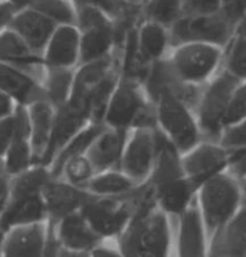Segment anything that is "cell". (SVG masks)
Segmentation results:
<instances>
[{"mask_svg": "<svg viewBox=\"0 0 246 257\" xmlns=\"http://www.w3.org/2000/svg\"><path fill=\"white\" fill-rule=\"evenodd\" d=\"M103 124L115 130L155 128V107L147 96L142 83L137 79L119 76L103 117Z\"/></svg>", "mask_w": 246, "mask_h": 257, "instance_id": "obj_4", "label": "cell"}, {"mask_svg": "<svg viewBox=\"0 0 246 257\" xmlns=\"http://www.w3.org/2000/svg\"><path fill=\"white\" fill-rule=\"evenodd\" d=\"M89 123L91 121L87 113L73 108L69 103L54 109L51 139H49L47 151H46L41 166L48 168L58 153L64 148V146Z\"/></svg>", "mask_w": 246, "mask_h": 257, "instance_id": "obj_16", "label": "cell"}, {"mask_svg": "<svg viewBox=\"0 0 246 257\" xmlns=\"http://www.w3.org/2000/svg\"><path fill=\"white\" fill-rule=\"evenodd\" d=\"M220 11V0H183L181 16H208Z\"/></svg>", "mask_w": 246, "mask_h": 257, "instance_id": "obj_37", "label": "cell"}, {"mask_svg": "<svg viewBox=\"0 0 246 257\" xmlns=\"http://www.w3.org/2000/svg\"><path fill=\"white\" fill-rule=\"evenodd\" d=\"M79 65L97 62L121 50L114 22L102 28L79 32Z\"/></svg>", "mask_w": 246, "mask_h": 257, "instance_id": "obj_23", "label": "cell"}, {"mask_svg": "<svg viewBox=\"0 0 246 257\" xmlns=\"http://www.w3.org/2000/svg\"><path fill=\"white\" fill-rule=\"evenodd\" d=\"M208 257H246V206L209 240Z\"/></svg>", "mask_w": 246, "mask_h": 257, "instance_id": "obj_21", "label": "cell"}, {"mask_svg": "<svg viewBox=\"0 0 246 257\" xmlns=\"http://www.w3.org/2000/svg\"><path fill=\"white\" fill-rule=\"evenodd\" d=\"M0 90L8 94L17 105L30 106L46 100L39 81L16 67L0 62Z\"/></svg>", "mask_w": 246, "mask_h": 257, "instance_id": "obj_22", "label": "cell"}, {"mask_svg": "<svg viewBox=\"0 0 246 257\" xmlns=\"http://www.w3.org/2000/svg\"><path fill=\"white\" fill-rule=\"evenodd\" d=\"M0 257H2V253H0Z\"/></svg>", "mask_w": 246, "mask_h": 257, "instance_id": "obj_53", "label": "cell"}, {"mask_svg": "<svg viewBox=\"0 0 246 257\" xmlns=\"http://www.w3.org/2000/svg\"><path fill=\"white\" fill-rule=\"evenodd\" d=\"M17 11L5 0H0V34L10 27V23Z\"/></svg>", "mask_w": 246, "mask_h": 257, "instance_id": "obj_42", "label": "cell"}, {"mask_svg": "<svg viewBox=\"0 0 246 257\" xmlns=\"http://www.w3.org/2000/svg\"><path fill=\"white\" fill-rule=\"evenodd\" d=\"M15 134L14 118L9 117L0 120V158L3 159L4 154L8 151Z\"/></svg>", "mask_w": 246, "mask_h": 257, "instance_id": "obj_39", "label": "cell"}, {"mask_svg": "<svg viewBox=\"0 0 246 257\" xmlns=\"http://www.w3.org/2000/svg\"><path fill=\"white\" fill-rule=\"evenodd\" d=\"M76 69L46 67L41 79L45 99L54 109L69 103Z\"/></svg>", "mask_w": 246, "mask_h": 257, "instance_id": "obj_27", "label": "cell"}, {"mask_svg": "<svg viewBox=\"0 0 246 257\" xmlns=\"http://www.w3.org/2000/svg\"><path fill=\"white\" fill-rule=\"evenodd\" d=\"M5 2L9 3L17 12H20L32 8L34 0H5Z\"/></svg>", "mask_w": 246, "mask_h": 257, "instance_id": "obj_45", "label": "cell"}, {"mask_svg": "<svg viewBox=\"0 0 246 257\" xmlns=\"http://www.w3.org/2000/svg\"><path fill=\"white\" fill-rule=\"evenodd\" d=\"M3 209H4V206H2V204H0V218H2V213H3Z\"/></svg>", "mask_w": 246, "mask_h": 257, "instance_id": "obj_52", "label": "cell"}, {"mask_svg": "<svg viewBox=\"0 0 246 257\" xmlns=\"http://www.w3.org/2000/svg\"><path fill=\"white\" fill-rule=\"evenodd\" d=\"M75 5V4H73ZM76 28L79 32L110 26L113 21L104 12L88 5H75Z\"/></svg>", "mask_w": 246, "mask_h": 257, "instance_id": "obj_34", "label": "cell"}, {"mask_svg": "<svg viewBox=\"0 0 246 257\" xmlns=\"http://www.w3.org/2000/svg\"><path fill=\"white\" fill-rule=\"evenodd\" d=\"M95 170L90 161L85 155L82 157H77L75 159H71L64 165L63 170L59 178L65 180L66 183L71 184L76 188L87 189V185L89 184L93 177L95 176Z\"/></svg>", "mask_w": 246, "mask_h": 257, "instance_id": "obj_32", "label": "cell"}, {"mask_svg": "<svg viewBox=\"0 0 246 257\" xmlns=\"http://www.w3.org/2000/svg\"><path fill=\"white\" fill-rule=\"evenodd\" d=\"M222 67L240 81L246 79V17L236 26L224 48Z\"/></svg>", "mask_w": 246, "mask_h": 257, "instance_id": "obj_29", "label": "cell"}, {"mask_svg": "<svg viewBox=\"0 0 246 257\" xmlns=\"http://www.w3.org/2000/svg\"><path fill=\"white\" fill-rule=\"evenodd\" d=\"M10 192V177L4 173H0V204L5 207Z\"/></svg>", "mask_w": 246, "mask_h": 257, "instance_id": "obj_44", "label": "cell"}, {"mask_svg": "<svg viewBox=\"0 0 246 257\" xmlns=\"http://www.w3.org/2000/svg\"><path fill=\"white\" fill-rule=\"evenodd\" d=\"M156 128L140 127L129 133L119 170L138 185L148 182L158 154Z\"/></svg>", "mask_w": 246, "mask_h": 257, "instance_id": "obj_10", "label": "cell"}, {"mask_svg": "<svg viewBox=\"0 0 246 257\" xmlns=\"http://www.w3.org/2000/svg\"><path fill=\"white\" fill-rule=\"evenodd\" d=\"M42 196L48 222L54 225L73 213L81 212L90 194L84 189L69 184L61 178H51L42 191Z\"/></svg>", "mask_w": 246, "mask_h": 257, "instance_id": "obj_14", "label": "cell"}, {"mask_svg": "<svg viewBox=\"0 0 246 257\" xmlns=\"http://www.w3.org/2000/svg\"><path fill=\"white\" fill-rule=\"evenodd\" d=\"M196 201L210 240L234 218L242 206L239 179L229 171H224L199 186Z\"/></svg>", "mask_w": 246, "mask_h": 257, "instance_id": "obj_3", "label": "cell"}, {"mask_svg": "<svg viewBox=\"0 0 246 257\" xmlns=\"http://www.w3.org/2000/svg\"><path fill=\"white\" fill-rule=\"evenodd\" d=\"M140 185L120 197H97L90 195L81 214L101 239L116 240L134 218Z\"/></svg>", "mask_w": 246, "mask_h": 257, "instance_id": "obj_6", "label": "cell"}, {"mask_svg": "<svg viewBox=\"0 0 246 257\" xmlns=\"http://www.w3.org/2000/svg\"><path fill=\"white\" fill-rule=\"evenodd\" d=\"M137 54L144 67L158 62L168 54L171 50L168 29L158 23L143 21L136 33Z\"/></svg>", "mask_w": 246, "mask_h": 257, "instance_id": "obj_24", "label": "cell"}, {"mask_svg": "<svg viewBox=\"0 0 246 257\" xmlns=\"http://www.w3.org/2000/svg\"><path fill=\"white\" fill-rule=\"evenodd\" d=\"M57 27L44 15L33 9H27L15 15L9 28L14 30L36 54L42 57Z\"/></svg>", "mask_w": 246, "mask_h": 257, "instance_id": "obj_20", "label": "cell"}, {"mask_svg": "<svg viewBox=\"0 0 246 257\" xmlns=\"http://www.w3.org/2000/svg\"><path fill=\"white\" fill-rule=\"evenodd\" d=\"M235 27L220 12L208 16H181L168 28L171 48L184 44H208L226 48Z\"/></svg>", "mask_w": 246, "mask_h": 257, "instance_id": "obj_9", "label": "cell"}, {"mask_svg": "<svg viewBox=\"0 0 246 257\" xmlns=\"http://www.w3.org/2000/svg\"><path fill=\"white\" fill-rule=\"evenodd\" d=\"M156 125L180 154L189 152L203 137L195 112L173 95H161L154 102Z\"/></svg>", "mask_w": 246, "mask_h": 257, "instance_id": "obj_8", "label": "cell"}, {"mask_svg": "<svg viewBox=\"0 0 246 257\" xmlns=\"http://www.w3.org/2000/svg\"><path fill=\"white\" fill-rule=\"evenodd\" d=\"M183 0H146L142 5V20L170 28L181 17Z\"/></svg>", "mask_w": 246, "mask_h": 257, "instance_id": "obj_30", "label": "cell"}, {"mask_svg": "<svg viewBox=\"0 0 246 257\" xmlns=\"http://www.w3.org/2000/svg\"><path fill=\"white\" fill-rule=\"evenodd\" d=\"M0 62L28 73L41 83L46 69L42 57L10 28L0 34Z\"/></svg>", "mask_w": 246, "mask_h": 257, "instance_id": "obj_17", "label": "cell"}, {"mask_svg": "<svg viewBox=\"0 0 246 257\" xmlns=\"http://www.w3.org/2000/svg\"><path fill=\"white\" fill-rule=\"evenodd\" d=\"M57 26H75L76 10L71 0H34L32 8Z\"/></svg>", "mask_w": 246, "mask_h": 257, "instance_id": "obj_31", "label": "cell"}, {"mask_svg": "<svg viewBox=\"0 0 246 257\" xmlns=\"http://www.w3.org/2000/svg\"><path fill=\"white\" fill-rule=\"evenodd\" d=\"M51 237V224H39L12 227L5 232L0 245L2 257H45Z\"/></svg>", "mask_w": 246, "mask_h": 257, "instance_id": "obj_13", "label": "cell"}, {"mask_svg": "<svg viewBox=\"0 0 246 257\" xmlns=\"http://www.w3.org/2000/svg\"><path fill=\"white\" fill-rule=\"evenodd\" d=\"M57 251H58V244L54 239L53 229H52V225H51V237H49L47 252H46L45 257H57Z\"/></svg>", "mask_w": 246, "mask_h": 257, "instance_id": "obj_46", "label": "cell"}, {"mask_svg": "<svg viewBox=\"0 0 246 257\" xmlns=\"http://www.w3.org/2000/svg\"><path fill=\"white\" fill-rule=\"evenodd\" d=\"M137 186L120 170H110L95 174L85 190L97 197H120L130 194Z\"/></svg>", "mask_w": 246, "mask_h": 257, "instance_id": "obj_28", "label": "cell"}, {"mask_svg": "<svg viewBox=\"0 0 246 257\" xmlns=\"http://www.w3.org/2000/svg\"><path fill=\"white\" fill-rule=\"evenodd\" d=\"M240 183V191H241V198H242V204L246 206V176L242 177L241 179H239Z\"/></svg>", "mask_w": 246, "mask_h": 257, "instance_id": "obj_48", "label": "cell"}, {"mask_svg": "<svg viewBox=\"0 0 246 257\" xmlns=\"http://www.w3.org/2000/svg\"><path fill=\"white\" fill-rule=\"evenodd\" d=\"M227 171L238 179L246 176V151L230 153V161Z\"/></svg>", "mask_w": 246, "mask_h": 257, "instance_id": "obj_40", "label": "cell"}, {"mask_svg": "<svg viewBox=\"0 0 246 257\" xmlns=\"http://www.w3.org/2000/svg\"><path fill=\"white\" fill-rule=\"evenodd\" d=\"M52 229L58 246L69 251L90 253L103 241L95 233L81 212L61 219L57 224L52 225Z\"/></svg>", "mask_w": 246, "mask_h": 257, "instance_id": "obj_15", "label": "cell"}, {"mask_svg": "<svg viewBox=\"0 0 246 257\" xmlns=\"http://www.w3.org/2000/svg\"><path fill=\"white\" fill-rule=\"evenodd\" d=\"M90 257H124L116 240H103L90 252Z\"/></svg>", "mask_w": 246, "mask_h": 257, "instance_id": "obj_41", "label": "cell"}, {"mask_svg": "<svg viewBox=\"0 0 246 257\" xmlns=\"http://www.w3.org/2000/svg\"><path fill=\"white\" fill-rule=\"evenodd\" d=\"M0 173H4V165H3V159L2 158H0Z\"/></svg>", "mask_w": 246, "mask_h": 257, "instance_id": "obj_50", "label": "cell"}, {"mask_svg": "<svg viewBox=\"0 0 246 257\" xmlns=\"http://www.w3.org/2000/svg\"><path fill=\"white\" fill-rule=\"evenodd\" d=\"M217 143L229 153L246 151V118L224 128Z\"/></svg>", "mask_w": 246, "mask_h": 257, "instance_id": "obj_35", "label": "cell"}, {"mask_svg": "<svg viewBox=\"0 0 246 257\" xmlns=\"http://www.w3.org/2000/svg\"><path fill=\"white\" fill-rule=\"evenodd\" d=\"M158 154L148 184L156 206L171 218H178L196 198V188L187 179L181 164V154L159 128Z\"/></svg>", "mask_w": 246, "mask_h": 257, "instance_id": "obj_1", "label": "cell"}, {"mask_svg": "<svg viewBox=\"0 0 246 257\" xmlns=\"http://www.w3.org/2000/svg\"><path fill=\"white\" fill-rule=\"evenodd\" d=\"M57 257H90V253H84V252H73V251H69V250L60 249V247L58 246Z\"/></svg>", "mask_w": 246, "mask_h": 257, "instance_id": "obj_47", "label": "cell"}, {"mask_svg": "<svg viewBox=\"0 0 246 257\" xmlns=\"http://www.w3.org/2000/svg\"><path fill=\"white\" fill-rule=\"evenodd\" d=\"M75 5H88L96 8L108 16L113 22L131 15L140 14L142 6L131 5L124 0H71Z\"/></svg>", "mask_w": 246, "mask_h": 257, "instance_id": "obj_33", "label": "cell"}, {"mask_svg": "<svg viewBox=\"0 0 246 257\" xmlns=\"http://www.w3.org/2000/svg\"><path fill=\"white\" fill-rule=\"evenodd\" d=\"M219 12L236 28L246 17V0H220Z\"/></svg>", "mask_w": 246, "mask_h": 257, "instance_id": "obj_38", "label": "cell"}, {"mask_svg": "<svg viewBox=\"0 0 246 257\" xmlns=\"http://www.w3.org/2000/svg\"><path fill=\"white\" fill-rule=\"evenodd\" d=\"M106 127V125L101 123H89L87 126L83 127L75 137H72L69 142L64 146V148L58 153L57 157L49 165L48 170L51 172V176L53 178H59L61 170H63L64 165L71 159H75L77 157H82V155L87 154L89 147L94 142L101 131Z\"/></svg>", "mask_w": 246, "mask_h": 257, "instance_id": "obj_26", "label": "cell"}, {"mask_svg": "<svg viewBox=\"0 0 246 257\" xmlns=\"http://www.w3.org/2000/svg\"><path fill=\"white\" fill-rule=\"evenodd\" d=\"M240 79L223 67L203 87L195 115L203 141L217 142L224 130L228 107Z\"/></svg>", "mask_w": 246, "mask_h": 257, "instance_id": "obj_5", "label": "cell"}, {"mask_svg": "<svg viewBox=\"0 0 246 257\" xmlns=\"http://www.w3.org/2000/svg\"><path fill=\"white\" fill-rule=\"evenodd\" d=\"M223 52V48L217 46L193 42L171 48L167 58L180 81L204 85L222 67Z\"/></svg>", "mask_w": 246, "mask_h": 257, "instance_id": "obj_7", "label": "cell"}, {"mask_svg": "<svg viewBox=\"0 0 246 257\" xmlns=\"http://www.w3.org/2000/svg\"><path fill=\"white\" fill-rule=\"evenodd\" d=\"M4 234H5V232H3L2 229H0V245H2L3 239H4Z\"/></svg>", "mask_w": 246, "mask_h": 257, "instance_id": "obj_51", "label": "cell"}, {"mask_svg": "<svg viewBox=\"0 0 246 257\" xmlns=\"http://www.w3.org/2000/svg\"><path fill=\"white\" fill-rule=\"evenodd\" d=\"M30 120V145L34 165H41L51 139L54 120V108L46 100L28 106Z\"/></svg>", "mask_w": 246, "mask_h": 257, "instance_id": "obj_25", "label": "cell"}, {"mask_svg": "<svg viewBox=\"0 0 246 257\" xmlns=\"http://www.w3.org/2000/svg\"><path fill=\"white\" fill-rule=\"evenodd\" d=\"M53 177L47 167L35 165L10 178V192L0 218V229L48 221L44 196L45 186Z\"/></svg>", "mask_w": 246, "mask_h": 257, "instance_id": "obj_2", "label": "cell"}, {"mask_svg": "<svg viewBox=\"0 0 246 257\" xmlns=\"http://www.w3.org/2000/svg\"><path fill=\"white\" fill-rule=\"evenodd\" d=\"M230 153L217 142L202 141L189 152L181 154V164L187 179L196 190L199 186L228 170Z\"/></svg>", "mask_w": 246, "mask_h": 257, "instance_id": "obj_11", "label": "cell"}, {"mask_svg": "<svg viewBox=\"0 0 246 257\" xmlns=\"http://www.w3.org/2000/svg\"><path fill=\"white\" fill-rule=\"evenodd\" d=\"M209 239L196 198L175 219L174 257H208Z\"/></svg>", "mask_w": 246, "mask_h": 257, "instance_id": "obj_12", "label": "cell"}, {"mask_svg": "<svg viewBox=\"0 0 246 257\" xmlns=\"http://www.w3.org/2000/svg\"><path fill=\"white\" fill-rule=\"evenodd\" d=\"M17 103L8 94L0 90V120L9 118L14 114Z\"/></svg>", "mask_w": 246, "mask_h": 257, "instance_id": "obj_43", "label": "cell"}, {"mask_svg": "<svg viewBox=\"0 0 246 257\" xmlns=\"http://www.w3.org/2000/svg\"><path fill=\"white\" fill-rule=\"evenodd\" d=\"M129 133L130 131L115 130L107 126L101 131L85 154L93 165L95 173L119 170Z\"/></svg>", "mask_w": 246, "mask_h": 257, "instance_id": "obj_18", "label": "cell"}, {"mask_svg": "<svg viewBox=\"0 0 246 257\" xmlns=\"http://www.w3.org/2000/svg\"><path fill=\"white\" fill-rule=\"evenodd\" d=\"M244 118H246V79L239 83L233 94L228 112L224 119V128L238 123Z\"/></svg>", "mask_w": 246, "mask_h": 257, "instance_id": "obj_36", "label": "cell"}, {"mask_svg": "<svg viewBox=\"0 0 246 257\" xmlns=\"http://www.w3.org/2000/svg\"><path fill=\"white\" fill-rule=\"evenodd\" d=\"M124 2L129 3V4H131V5L142 6L144 4V2H146V0H124Z\"/></svg>", "mask_w": 246, "mask_h": 257, "instance_id": "obj_49", "label": "cell"}, {"mask_svg": "<svg viewBox=\"0 0 246 257\" xmlns=\"http://www.w3.org/2000/svg\"><path fill=\"white\" fill-rule=\"evenodd\" d=\"M79 38L75 26H58L42 54L45 67L76 69L79 64Z\"/></svg>", "mask_w": 246, "mask_h": 257, "instance_id": "obj_19", "label": "cell"}]
</instances>
